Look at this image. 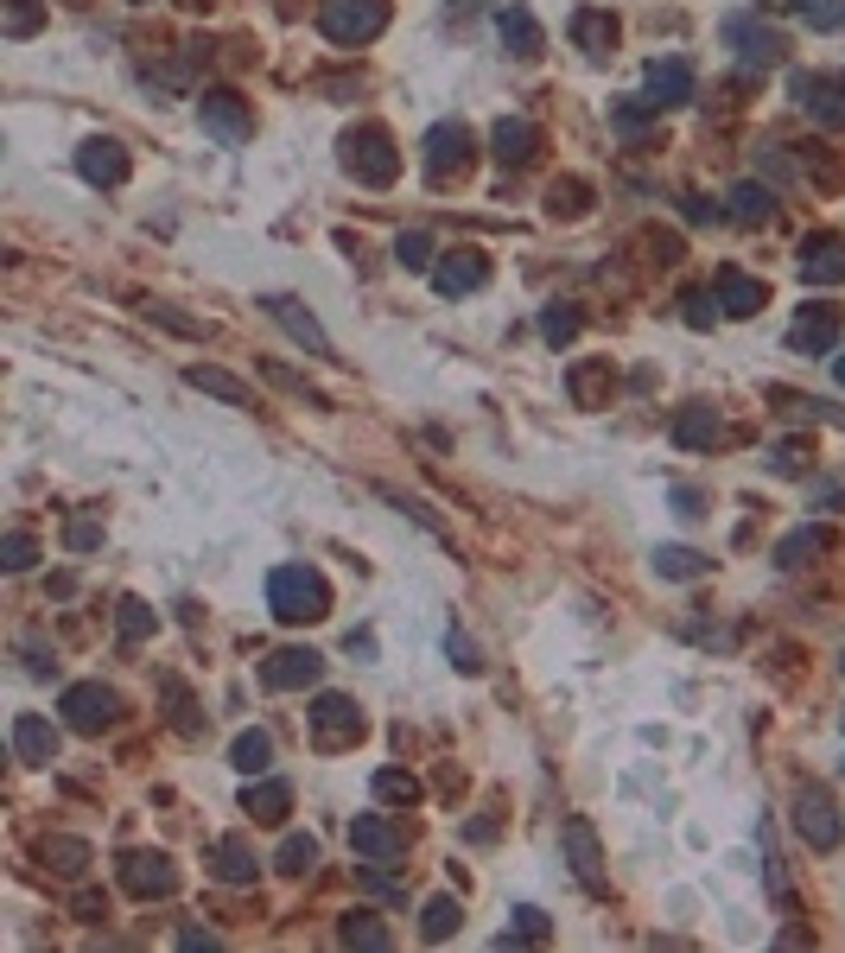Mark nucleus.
<instances>
[{"label": "nucleus", "instance_id": "58836bf2", "mask_svg": "<svg viewBox=\"0 0 845 953\" xmlns=\"http://www.w3.org/2000/svg\"><path fill=\"white\" fill-rule=\"evenodd\" d=\"M38 20H45V7H38V0H7V38L38 33Z\"/></svg>", "mask_w": 845, "mask_h": 953}, {"label": "nucleus", "instance_id": "de8ad7c7", "mask_svg": "<svg viewBox=\"0 0 845 953\" xmlns=\"http://www.w3.org/2000/svg\"><path fill=\"white\" fill-rule=\"evenodd\" d=\"M559 210H566V217H579V210H586V184H572V179L553 184V217H559Z\"/></svg>", "mask_w": 845, "mask_h": 953}, {"label": "nucleus", "instance_id": "c85d7f7f", "mask_svg": "<svg viewBox=\"0 0 845 953\" xmlns=\"http://www.w3.org/2000/svg\"><path fill=\"white\" fill-rule=\"evenodd\" d=\"M655 572H662V579H705L712 559L693 553V547H662V553H655Z\"/></svg>", "mask_w": 845, "mask_h": 953}, {"label": "nucleus", "instance_id": "473e14b6", "mask_svg": "<svg viewBox=\"0 0 845 953\" xmlns=\"http://www.w3.org/2000/svg\"><path fill=\"white\" fill-rule=\"evenodd\" d=\"M375 795L395 801V807H413V801H420V782H413L407 770H375Z\"/></svg>", "mask_w": 845, "mask_h": 953}, {"label": "nucleus", "instance_id": "423d86ee", "mask_svg": "<svg viewBox=\"0 0 845 953\" xmlns=\"http://www.w3.org/2000/svg\"><path fill=\"white\" fill-rule=\"evenodd\" d=\"M795 827H801V840L813 845V852H833L840 845V807H833V795L826 788H801V801H795Z\"/></svg>", "mask_w": 845, "mask_h": 953}, {"label": "nucleus", "instance_id": "7ed1b4c3", "mask_svg": "<svg viewBox=\"0 0 845 953\" xmlns=\"http://www.w3.org/2000/svg\"><path fill=\"white\" fill-rule=\"evenodd\" d=\"M725 45L737 51L744 71H770V64H782V51H788V38L775 33V26H763V20H750V13H732L725 20Z\"/></svg>", "mask_w": 845, "mask_h": 953}, {"label": "nucleus", "instance_id": "9d476101", "mask_svg": "<svg viewBox=\"0 0 845 953\" xmlns=\"http://www.w3.org/2000/svg\"><path fill=\"white\" fill-rule=\"evenodd\" d=\"M325 674V661L312 655V649H280V655L261 661V687H274V693H293V687H312Z\"/></svg>", "mask_w": 845, "mask_h": 953}, {"label": "nucleus", "instance_id": "c9c22d12", "mask_svg": "<svg viewBox=\"0 0 845 953\" xmlns=\"http://www.w3.org/2000/svg\"><path fill=\"white\" fill-rule=\"evenodd\" d=\"M153 629H159V617H153L141 598H128V604H121V642H147Z\"/></svg>", "mask_w": 845, "mask_h": 953}, {"label": "nucleus", "instance_id": "2f4dec72", "mask_svg": "<svg viewBox=\"0 0 845 953\" xmlns=\"http://www.w3.org/2000/svg\"><path fill=\"white\" fill-rule=\"evenodd\" d=\"M458 921H464V909H458L451 896H433V903H426V921H420V934H426V941H445Z\"/></svg>", "mask_w": 845, "mask_h": 953}, {"label": "nucleus", "instance_id": "f03ea898", "mask_svg": "<svg viewBox=\"0 0 845 953\" xmlns=\"http://www.w3.org/2000/svg\"><path fill=\"white\" fill-rule=\"evenodd\" d=\"M318 26L337 45H369V38L388 26V0H325L318 7Z\"/></svg>", "mask_w": 845, "mask_h": 953}, {"label": "nucleus", "instance_id": "cd10ccee", "mask_svg": "<svg viewBox=\"0 0 845 953\" xmlns=\"http://www.w3.org/2000/svg\"><path fill=\"white\" fill-rule=\"evenodd\" d=\"M572 38L586 45L591 58H604V51L617 45V20H611V13H579V20H572Z\"/></svg>", "mask_w": 845, "mask_h": 953}, {"label": "nucleus", "instance_id": "f257e3e1", "mask_svg": "<svg viewBox=\"0 0 845 953\" xmlns=\"http://www.w3.org/2000/svg\"><path fill=\"white\" fill-rule=\"evenodd\" d=\"M267 611L280 624H318L331 611V586L312 566H274L267 572Z\"/></svg>", "mask_w": 845, "mask_h": 953}, {"label": "nucleus", "instance_id": "79ce46f5", "mask_svg": "<svg viewBox=\"0 0 845 953\" xmlns=\"http://www.w3.org/2000/svg\"><path fill=\"white\" fill-rule=\"evenodd\" d=\"M820 547H826V534H820V528H801L795 541H782V547H775V559H782V566H801V559H808V553H820Z\"/></svg>", "mask_w": 845, "mask_h": 953}, {"label": "nucleus", "instance_id": "864d4df0", "mask_svg": "<svg viewBox=\"0 0 845 953\" xmlns=\"http://www.w3.org/2000/svg\"><path fill=\"white\" fill-rule=\"evenodd\" d=\"M833 375H840V388H845V357H840V363H833Z\"/></svg>", "mask_w": 845, "mask_h": 953}, {"label": "nucleus", "instance_id": "49530a36", "mask_svg": "<svg viewBox=\"0 0 845 953\" xmlns=\"http://www.w3.org/2000/svg\"><path fill=\"white\" fill-rule=\"evenodd\" d=\"M445 655L458 661V667H464V674H478V667H483V661H478V642H471V636H458V629H451V636H445Z\"/></svg>", "mask_w": 845, "mask_h": 953}, {"label": "nucleus", "instance_id": "f8f14e48", "mask_svg": "<svg viewBox=\"0 0 845 953\" xmlns=\"http://www.w3.org/2000/svg\"><path fill=\"white\" fill-rule=\"evenodd\" d=\"M559 840H566V858H572V878L586 883V890H604V858H597V833H591V820H566Z\"/></svg>", "mask_w": 845, "mask_h": 953}, {"label": "nucleus", "instance_id": "f3484780", "mask_svg": "<svg viewBox=\"0 0 845 953\" xmlns=\"http://www.w3.org/2000/svg\"><path fill=\"white\" fill-rule=\"evenodd\" d=\"M267 312H274V318H280V325L293 330V343H305V350H312V357H331V337H325V325H318V318H312V312H305V305H299V299L274 293V299H267Z\"/></svg>", "mask_w": 845, "mask_h": 953}, {"label": "nucleus", "instance_id": "f704fd0d", "mask_svg": "<svg viewBox=\"0 0 845 953\" xmlns=\"http://www.w3.org/2000/svg\"><path fill=\"white\" fill-rule=\"evenodd\" d=\"M808 26H820V33H833V26H845V0H788Z\"/></svg>", "mask_w": 845, "mask_h": 953}, {"label": "nucleus", "instance_id": "c03bdc74", "mask_svg": "<svg viewBox=\"0 0 845 953\" xmlns=\"http://www.w3.org/2000/svg\"><path fill=\"white\" fill-rule=\"evenodd\" d=\"M45 858H58V871H71V878H76V871L89 865V845H83V840H51V845H45Z\"/></svg>", "mask_w": 845, "mask_h": 953}, {"label": "nucleus", "instance_id": "72a5a7b5", "mask_svg": "<svg viewBox=\"0 0 845 953\" xmlns=\"http://www.w3.org/2000/svg\"><path fill=\"white\" fill-rule=\"evenodd\" d=\"M674 439H680V445H712V439H719V420H712V407H693V413H680Z\"/></svg>", "mask_w": 845, "mask_h": 953}, {"label": "nucleus", "instance_id": "4be33fe9", "mask_svg": "<svg viewBox=\"0 0 845 953\" xmlns=\"http://www.w3.org/2000/svg\"><path fill=\"white\" fill-rule=\"evenodd\" d=\"M496 159L503 166H528L534 159V147H541V134H534V121H521V114H509V121H496Z\"/></svg>", "mask_w": 845, "mask_h": 953}, {"label": "nucleus", "instance_id": "4468645a", "mask_svg": "<svg viewBox=\"0 0 845 953\" xmlns=\"http://www.w3.org/2000/svg\"><path fill=\"white\" fill-rule=\"evenodd\" d=\"M197 114H204V128H210L217 141H249V128H255V114L242 109V96H229V89H210V96L197 102Z\"/></svg>", "mask_w": 845, "mask_h": 953}, {"label": "nucleus", "instance_id": "ea45409f", "mask_svg": "<svg viewBox=\"0 0 845 953\" xmlns=\"http://www.w3.org/2000/svg\"><path fill=\"white\" fill-rule=\"evenodd\" d=\"M343 941H350V948H388V928H382L375 916H350L343 921Z\"/></svg>", "mask_w": 845, "mask_h": 953}, {"label": "nucleus", "instance_id": "aec40b11", "mask_svg": "<svg viewBox=\"0 0 845 953\" xmlns=\"http://www.w3.org/2000/svg\"><path fill=\"white\" fill-rule=\"evenodd\" d=\"M801 274H808L813 287L845 280V236H808V249H801Z\"/></svg>", "mask_w": 845, "mask_h": 953}, {"label": "nucleus", "instance_id": "39448f33", "mask_svg": "<svg viewBox=\"0 0 845 953\" xmlns=\"http://www.w3.org/2000/svg\"><path fill=\"white\" fill-rule=\"evenodd\" d=\"M312 737H318V750H343V744H357L363 737V712H357V699L343 693H325L312 705Z\"/></svg>", "mask_w": 845, "mask_h": 953}, {"label": "nucleus", "instance_id": "a211bd4d", "mask_svg": "<svg viewBox=\"0 0 845 953\" xmlns=\"http://www.w3.org/2000/svg\"><path fill=\"white\" fill-rule=\"evenodd\" d=\"M496 33H503V45H509L515 58H541L547 51V33H541V20L528 7H503L496 13Z\"/></svg>", "mask_w": 845, "mask_h": 953}, {"label": "nucleus", "instance_id": "bb28decb", "mask_svg": "<svg viewBox=\"0 0 845 953\" xmlns=\"http://www.w3.org/2000/svg\"><path fill=\"white\" fill-rule=\"evenodd\" d=\"M242 807H249L255 820H267V827H274V820H287V807H293V788H287V782H255V788L242 795Z\"/></svg>", "mask_w": 845, "mask_h": 953}, {"label": "nucleus", "instance_id": "393cba45", "mask_svg": "<svg viewBox=\"0 0 845 953\" xmlns=\"http://www.w3.org/2000/svg\"><path fill=\"white\" fill-rule=\"evenodd\" d=\"M210 871L222 883H255V852H249V840H217L210 845Z\"/></svg>", "mask_w": 845, "mask_h": 953}, {"label": "nucleus", "instance_id": "0eeeda50", "mask_svg": "<svg viewBox=\"0 0 845 953\" xmlns=\"http://www.w3.org/2000/svg\"><path fill=\"white\" fill-rule=\"evenodd\" d=\"M350 845H357V858H369V865H395V858H407V833L395 827V820H382V813H357Z\"/></svg>", "mask_w": 845, "mask_h": 953}, {"label": "nucleus", "instance_id": "b1692460", "mask_svg": "<svg viewBox=\"0 0 845 953\" xmlns=\"http://www.w3.org/2000/svg\"><path fill=\"white\" fill-rule=\"evenodd\" d=\"M719 305H725L732 318H750V312L763 305V280H750V274H737V267H719Z\"/></svg>", "mask_w": 845, "mask_h": 953}, {"label": "nucleus", "instance_id": "a19ab883", "mask_svg": "<svg viewBox=\"0 0 845 953\" xmlns=\"http://www.w3.org/2000/svg\"><path fill=\"white\" fill-rule=\"evenodd\" d=\"M611 388V369H597V363H586V369H572V395L586 407H597V395Z\"/></svg>", "mask_w": 845, "mask_h": 953}, {"label": "nucleus", "instance_id": "1a4fd4ad", "mask_svg": "<svg viewBox=\"0 0 845 953\" xmlns=\"http://www.w3.org/2000/svg\"><path fill=\"white\" fill-rule=\"evenodd\" d=\"M121 890H128V896H172V890H179V871H172L159 852H128V858H121Z\"/></svg>", "mask_w": 845, "mask_h": 953}, {"label": "nucleus", "instance_id": "4c0bfd02", "mask_svg": "<svg viewBox=\"0 0 845 953\" xmlns=\"http://www.w3.org/2000/svg\"><path fill=\"white\" fill-rule=\"evenodd\" d=\"M541 330H547V343H572L579 337V312L572 305H547L541 312Z\"/></svg>", "mask_w": 845, "mask_h": 953}, {"label": "nucleus", "instance_id": "2eb2a0df", "mask_svg": "<svg viewBox=\"0 0 845 953\" xmlns=\"http://www.w3.org/2000/svg\"><path fill=\"white\" fill-rule=\"evenodd\" d=\"M483 280H490V261L478 255V249H458L451 261H439L433 267V287H439L445 299H458V293H478Z\"/></svg>", "mask_w": 845, "mask_h": 953}, {"label": "nucleus", "instance_id": "ddd939ff", "mask_svg": "<svg viewBox=\"0 0 845 953\" xmlns=\"http://www.w3.org/2000/svg\"><path fill=\"white\" fill-rule=\"evenodd\" d=\"M649 109L662 114L674 102H693V64L687 58H667V64H649V96H642Z\"/></svg>", "mask_w": 845, "mask_h": 953}, {"label": "nucleus", "instance_id": "dca6fc26", "mask_svg": "<svg viewBox=\"0 0 845 953\" xmlns=\"http://www.w3.org/2000/svg\"><path fill=\"white\" fill-rule=\"evenodd\" d=\"M795 102L820 121V128H845V89L826 76H795Z\"/></svg>", "mask_w": 845, "mask_h": 953}, {"label": "nucleus", "instance_id": "9b49d317", "mask_svg": "<svg viewBox=\"0 0 845 953\" xmlns=\"http://www.w3.org/2000/svg\"><path fill=\"white\" fill-rule=\"evenodd\" d=\"M426 166H433V179L464 172V166H471V128H464V121H439V128L426 134Z\"/></svg>", "mask_w": 845, "mask_h": 953}, {"label": "nucleus", "instance_id": "37998d69", "mask_svg": "<svg viewBox=\"0 0 845 953\" xmlns=\"http://www.w3.org/2000/svg\"><path fill=\"white\" fill-rule=\"evenodd\" d=\"M395 261H401V267H413V274H420V267H433V242H426V236L413 229V236H401V242H395Z\"/></svg>", "mask_w": 845, "mask_h": 953}, {"label": "nucleus", "instance_id": "412c9836", "mask_svg": "<svg viewBox=\"0 0 845 953\" xmlns=\"http://www.w3.org/2000/svg\"><path fill=\"white\" fill-rule=\"evenodd\" d=\"M13 757H20V763H51V757H58V732H51L38 712H20V719H13Z\"/></svg>", "mask_w": 845, "mask_h": 953}, {"label": "nucleus", "instance_id": "8fccbe9b", "mask_svg": "<svg viewBox=\"0 0 845 953\" xmlns=\"http://www.w3.org/2000/svg\"><path fill=\"white\" fill-rule=\"evenodd\" d=\"M96 547V521H71V553H89Z\"/></svg>", "mask_w": 845, "mask_h": 953}, {"label": "nucleus", "instance_id": "09e8293b", "mask_svg": "<svg viewBox=\"0 0 845 953\" xmlns=\"http://www.w3.org/2000/svg\"><path fill=\"white\" fill-rule=\"evenodd\" d=\"M33 534H7V566H13V572H20V566H33Z\"/></svg>", "mask_w": 845, "mask_h": 953}, {"label": "nucleus", "instance_id": "a878e982", "mask_svg": "<svg viewBox=\"0 0 845 953\" xmlns=\"http://www.w3.org/2000/svg\"><path fill=\"white\" fill-rule=\"evenodd\" d=\"M191 388H204V395H217V401H229V407H249L255 395H249V382H236L229 369H217V363H197L191 369Z\"/></svg>", "mask_w": 845, "mask_h": 953}, {"label": "nucleus", "instance_id": "5fc2aeb1", "mask_svg": "<svg viewBox=\"0 0 845 953\" xmlns=\"http://www.w3.org/2000/svg\"><path fill=\"white\" fill-rule=\"evenodd\" d=\"M184 7H204V0H184Z\"/></svg>", "mask_w": 845, "mask_h": 953}, {"label": "nucleus", "instance_id": "20e7f679", "mask_svg": "<svg viewBox=\"0 0 845 953\" xmlns=\"http://www.w3.org/2000/svg\"><path fill=\"white\" fill-rule=\"evenodd\" d=\"M343 166H350L363 184H395V172H401L395 141H388L382 128H357V134H343Z\"/></svg>", "mask_w": 845, "mask_h": 953}, {"label": "nucleus", "instance_id": "c756f323", "mask_svg": "<svg viewBox=\"0 0 845 953\" xmlns=\"http://www.w3.org/2000/svg\"><path fill=\"white\" fill-rule=\"evenodd\" d=\"M229 757H236V770H242V775H261L267 763H274V737H267V732H242Z\"/></svg>", "mask_w": 845, "mask_h": 953}, {"label": "nucleus", "instance_id": "7c9ffc66", "mask_svg": "<svg viewBox=\"0 0 845 953\" xmlns=\"http://www.w3.org/2000/svg\"><path fill=\"white\" fill-rule=\"evenodd\" d=\"M732 217L737 222H770L775 217V197L763 191V184H737V191H732Z\"/></svg>", "mask_w": 845, "mask_h": 953}, {"label": "nucleus", "instance_id": "6e6552de", "mask_svg": "<svg viewBox=\"0 0 845 953\" xmlns=\"http://www.w3.org/2000/svg\"><path fill=\"white\" fill-rule=\"evenodd\" d=\"M114 712H121V699L102 687V680H83V687H71L64 693V719H71V732H102V725H114Z\"/></svg>", "mask_w": 845, "mask_h": 953}, {"label": "nucleus", "instance_id": "6ab92c4d", "mask_svg": "<svg viewBox=\"0 0 845 953\" xmlns=\"http://www.w3.org/2000/svg\"><path fill=\"white\" fill-rule=\"evenodd\" d=\"M788 343H795V350H813V357H826V350L840 343V312H833V305H808V312L795 318V330H788Z\"/></svg>", "mask_w": 845, "mask_h": 953}, {"label": "nucleus", "instance_id": "e433bc0d", "mask_svg": "<svg viewBox=\"0 0 845 953\" xmlns=\"http://www.w3.org/2000/svg\"><path fill=\"white\" fill-rule=\"evenodd\" d=\"M312 865H318V840H312V833H293V840L280 845V871L299 878V871H312Z\"/></svg>", "mask_w": 845, "mask_h": 953}, {"label": "nucleus", "instance_id": "3c124183", "mask_svg": "<svg viewBox=\"0 0 845 953\" xmlns=\"http://www.w3.org/2000/svg\"><path fill=\"white\" fill-rule=\"evenodd\" d=\"M179 941H184V948H217V934H210V928H184Z\"/></svg>", "mask_w": 845, "mask_h": 953}, {"label": "nucleus", "instance_id": "603ef678", "mask_svg": "<svg viewBox=\"0 0 845 953\" xmlns=\"http://www.w3.org/2000/svg\"><path fill=\"white\" fill-rule=\"evenodd\" d=\"M687 217H693V222H712V217H719V210H712L705 197H687Z\"/></svg>", "mask_w": 845, "mask_h": 953}, {"label": "nucleus", "instance_id": "a18cd8bd", "mask_svg": "<svg viewBox=\"0 0 845 953\" xmlns=\"http://www.w3.org/2000/svg\"><path fill=\"white\" fill-rule=\"evenodd\" d=\"M509 941H547V916L541 909H515V934H503V948Z\"/></svg>", "mask_w": 845, "mask_h": 953}, {"label": "nucleus", "instance_id": "5701e85b", "mask_svg": "<svg viewBox=\"0 0 845 953\" xmlns=\"http://www.w3.org/2000/svg\"><path fill=\"white\" fill-rule=\"evenodd\" d=\"M76 166H83L89 184H121L128 179V153L114 147V141H89V147L76 153Z\"/></svg>", "mask_w": 845, "mask_h": 953}]
</instances>
